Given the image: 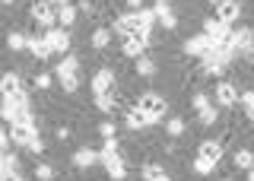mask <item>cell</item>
<instances>
[{
  "instance_id": "60d3db41",
  "label": "cell",
  "mask_w": 254,
  "mask_h": 181,
  "mask_svg": "<svg viewBox=\"0 0 254 181\" xmlns=\"http://www.w3.org/2000/svg\"><path fill=\"white\" fill-rule=\"evenodd\" d=\"M143 6V0H127V10H140Z\"/></svg>"
},
{
  "instance_id": "ffe728a7",
  "label": "cell",
  "mask_w": 254,
  "mask_h": 181,
  "mask_svg": "<svg viewBox=\"0 0 254 181\" xmlns=\"http://www.w3.org/2000/svg\"><path fill=\"white\" fill-rule=\"evenodd\" d=\"M73 165H76V169H92V165H99V153L89 149V146L76 149V153H73Z\"/></svg>"
},
{
  "instance_id": "1f68e13d",
  "label": "cell",
  "mask_w": 254,
  "mask_h": 181,
  "mask_svg": "<svg viewBox=\"0 0 254 181\" xmlns=\"http://www.w3.org/2000/svg\"><path fill=\"white\" fill-rule=\"evenodd\" d=\"M3 169H10V172H16V175H22V172H19V156L3 153Z\"/></svg>"
},
{
  "instance_id": "6da1fadb",
  "label": "cell",
  "mask_w": 254,
  "mask_h": 181,
  "mask_svg": "<svg viewBox=\"0 0 254 181\" xmlns=\"http://www.w3.org/2000/svg\"><path fill=\"white\" fill-rule=\"evenodd\" d=\"M54 76H58V83L64 86V92H76V86H79V58L67 54V58L54 67Z\"/></svg>"
},
{
  "instance_id": "7bdbcfd3",
  "label": "cell",
  "mask_w": 254,
  "mask_h": 181,
  "mask_svg": "<svg viewBox=\"0 0 254 181\" xmlns=\"http://www.w3.org/2000/svg\"><path fill=\"white\" fill-rule=\"evenodd\" d=\"M153 181H172V175H169V172H162V175H159V178H153Z\"/></svg>"
},
{
  "instance_id": "b9f144b4",
  "label": "cell",
  "mask_w": 254,
  "mask_h": 181,
  "mask_svg": "<svg viewBox=\"0 0 254 181\" xmlns=\"http://www.w3.org/2000/svg\"><path fill=\"white\" fill-rule=\"evenodd\" d=\"M48 3H51V6H58V10H61V6H67L70 0H48Z\"/></svg>"
},
{
  "instance_id": "ee69618b",
  "label": "cell",
  "mask_w": 254,
  "mask_h": 181,
  "mask_svg": "<svg viewBox=\"0 0 254 181\" xmlns=\"http://www.w3.org/2000/svg\"><path fill=\"white\" fill-rule=\"evenodd\" d=\"M245 58H248V60H254V48H251V51H245Z\"/></svg>"
},
{
  "instance_id": "7402d4cb",
  "label": "cell",
  "mask_w": 254,
  "mask_h": 181,
  "mask_svg": "<svg viewBox=\"0 0 254 181\" xmlns=\"http://www.w3.org/2000/svg\"><path fill=\"white\" fill-rule=\"evenodd\" d=\"M197 121L203 124V127H213V124L219 121V108H213V105H206L203 112H197Z\"/></svg>"
},
{
  "instance_id": "f546056e",
  "label": "cell",
  "mask_w": 254,
  "mask_h": 181,
  "mask_svg": "<svg viewBox=\"0 0 254 181\" xmlns=\"http://www.w3.org/2000/svg\"><path fill=\"white\" fill-rule=\"evenodd\" d=\"M162 165H156V162H149V165H143V181H153V178H159L162 175Z\"/></svg>"
},
{
  "instance_id": "f907efd6",
  "label": "cell",
  "mask_w": 254,
  "mask_h": 181,
  "mask_svg": "<svg viewBox=\"0 0 254 181\" xmlns=\"http://www.w3.org/2000/svg\"><path fill=\"white\" fill-rule=\"evenodd\" d=\"M210 3H222V0H210Z\"/></svg>"
},
{
  "instance_id": "f1b7e54d",
  "label": "cell",
  "mask_w": 254,
  "mask_h": 181,
  "mask_svg": "<svg viewBox=\"0 0 254 181\" xmlns=\"http://www.w3.org/2000/svg\"><path fill=\"white\" fill-rule=\"evenodd\" d=\"M35 178H38V181H51V178H54V169H51L48 162H38V165H35Z\"/></svg>"
},
{
  "instance_id": "7dc6e473",
  "label": "cell",
  "mask_w": 254,
  "mask_h": 181,
  "mask_svg": "<svg viewBox=\"0 0 254 181\" xmlns=\"http://www.w3.org/2000/svg\"><path fill=\"white\" fill-rule=\"evenodd\" d=\"M13 181H26V178H22V175H16V178H13Z\"/></svg>"
},
{
  "instance_id": "484cf974",
  "label": "cell",
  "mask_w": 254,
  "mask_h": 181,
  "mask_svg": "<svg viewBox=\"0 0 254 181\" xmlns=\"http://www.w3.org/2000/svg\"><path fill=\"white\" fill-rule=\"evenodd\" d=\"M137 73H140V76H156V60L137 58Z\"/></svg>"
},
{
  "instance_id": "8992f818",
  "label": "cell",
  "mask_w": 254,
  "mask_h": 181,
  "mask_svg": "<svg viewBox=\"0 0 254 181\" xmlns=\"http://www.w3.org/2000/svg\"><path fill=\"white\" fill-rule=\"evenodd\" d=\"M146 48H149V32H130V35H124V42H121V51L127 58H143Z\"/></svg>"
},
{
  "instance_id": "2e32d148",
  "label": "cell",
  "mask_w": 254,
  "mask_h": 181,
  "mask_svg": "<svg viewBox=\"0 0 254 181\" xmlns=\"http://www.w3.org/2000/svg\"><path fill=\"white\" fill-rule=\"evenodd\" d=\"M232 48L238 54L251 51L254 48V29H235V32H232Z\"/></svg>"
},
{
  "instance_id": "d590c367",
  "label": "cell",
  "mask_w": 254,
  "mask_h": 181,
  "mask_svg": "<svg viewBox=\"0 0 254 181\" xmlns=\"http://www.w3.org/2000/svg\"><path fill=\"white\" fill-rule=\"evenodd\" d=\"M115 130H118V127H115V121H102V124H99V133H102V140L115 137Z\"/></svg>"
},
{
  "instance_id": "7c38bea8",
  "label": "cell",
  "mask_w": 254,
  "mask_h": 181,
  "mask_svg": "<svg viewBox=\"0 0 254 181\" xmlns=\"http://www.w3.org/2000/svg\"><path fill=\"white\" fill-rule=\"evenodd\" d=\"M238 16H242V6H238V0H222V3H216V19H219V22L232 26Z\"/></svg>"
},
{
  "instance_id": "3957f363",
  "label": "cell",
  "mask_w": 254,
  "mask_h": 181,
  "mask_svg": "<svg viewBox=\"0 0 254 181\" xmlns=\"http://www.w3.org/2000/svg\"><path fill=\"white\" fill-rule=\"evenodd\" d=\"M124 19H127V26H130V32H149V26L156 22V13H153V6H140V10H130V13H124Z\"/></svg>"
},
{
  "instance_id": "8fae6325",
  "label": "cell",
  "mask_w": 254,
  "mask_h": 181,
  "mask_svg": "<svg viewBox=\"0 0 254 181\" xmlns=\"http://www.w3.org/2000/svg\"><path fill=\"white\" fill-rule=\"evenodd\" d=\"M181 48H185V54H190V58H203V54L213 48V42H210V38H206V35L200 32V35H190L188 42L181 45Z\"/></svg>"
},
{
  "instance_id": "4316f807",
  "label": "cell",
  "mask_w": 254,
  "mask_h": 181,
  "mask_svg": "<svg viewBox=\"0 0 254 181\" xmlns=\"http://www.w3.org/2000/svg\"><path fill=\"white\" fill-rule=\"evenodd\" d=\"M235 165H238V169H251V165H254V153H251V149H238V153H235Z\"/></svg>"
},
{
  "instance_id": "9a60e30c",
  "label": "cell",
  "mask_w": 254,
  "mask_h": 181,
  "mask_svg": "<svg viewBox=\"0 0 254 181\" xmlns=\"http://www.w3.org/2000/svg\"><path fill=\"white\" fill-rule=\"evenodd\" d=\"M197 159H206V162L216 165L222 159V143H219V140H203L200 149H197Z\"/></svg>"
},
{
  "instance_id": "5b68a950",
  "label": "cell",
  "mask_w": 254,
  "mask_h": 181,
  "mask_svg": "<svg viewBox=\"0 0 254 181\" xmlns=\"http://www.w3.org/2000/svg\"><path fill=\"white\" fill-rule=\"evenodd\" d=\"M32 19L42 29H54L58 26V6H51L48 0H38V3H32Z\"/></svg>"
},
{
  "instance_id": "836d02e7",
  "label": "cell",
  "mask_w": 254,
  "mask_h": 181,
  "mask_svg": "<svg viewBox=\"0 0 254 181\" xmlns=\"http://www.w3.org/2000/svg\"><path fill=\"white\" fill-rule=\"evenodd\" d=\"M111 32H118L121 38H124V35H130V26H127V19H124V16H118V19H115V26H111Z\"/></svg>"
},
{
  "instance_id": "bcb514c9",
  "label": "cell",
  "mask_w": 254,
  "mask_h": 181,
  "mask_svg": "<svg viewBox=\"0 0 254 181\" xmlns=\"http://www.w3.org/2000/svg\"><path fill=\"white\" fill-rule=\"evenodd\" d=\"M156 3H169V0H153V6H156Z\"/></svg>"
},
{
  "instance_id": "44dd1931",
  "label": "cell",
  "mask_w": 254,
  "mask_h": 181,
  "mask_svg": "<svg viewBox=\"0 0 254 181\" xmlns=\"http://www.w3.org/2000/svg\"><path fill=\"white\" fill-rule=\"evenodd\" d=\"M58 22H61L64 29H70V26H73V22H76V6H73V3L61 6V10H58Z\"/></svg>"
},
{
  "instance_id": "52a82bcc",
  "label": "cell",
  "mask_w": 254,
  "mask_h": 181,
  "mask_svg": "<svg viewBox=\"0 0 254 181\" xmlns=\"http://www.w3.org/2000/svg\"><path fill=\"white\" fill-rule=\"evenodd\" d=\"M45 42L51 45L54 54H67L70 51V32L64 26H54V29H45Z\"/></svg>"
},
{
  "instance_id": "30bf717a",
  "label": "cell",
  "mask_w": 254,
  "mask_h": 181,
  "mask_svg": "<svg viewBox=\"0 0 254 181\" xmlns=\"http://www.w3.org/2000/svg\"><path fill=\"white\" fill-rule=\"evenodd\" d=\"M35 137H42L35 124H10V140H13V143H19V146H29Z\"/></svg>"
},
{
  "instance_id": "cb8c5ba5",
  "label": "cell",
  "mask_w": 254,
  "mask_h": 181,
  "mask_svg": "<svg viewBox=\"0 0 254 181\" xmlns=\"http://www.w3.org/2000/svg\"><path fill=\"white\" fill-rule=\"evenodd\" d=\"M108 42H111V29H95L92 32V48H108Z\"/></svg>"
},
{
  "instance_id": "277c9868",
  "label": "cell",
  "mask_w": 254,
  "mask_h": 181,
  "mask_svg": "<svg viewBox=\"0 0 254 181\" xmlns=\"http://www.w3.org/2000/svg\"><path fill=\"white\" fill-rule=\"evenodd\" d=\"M203 35L210 38L213 45H229V42H232V29H229L226 22H219L216 16H210L203 22Z\"/></svg>"
},
{
  "instance_id": "ac0fdd59",
  "label": "cell",
  "mask_w": 254,
  "mask_h": 181,
  "mask_svg": "<svg viewBox=\"0 0 254 181\" xmlns=\"http://www.w3.org/2000/svg\"><path fill=\"white\" fill-rule=\"evenodd\" d=\"M16 92H22V80L16 70H10V73L0 76V96H16Z\"/></svg>"
},
{
  "instance_id": "8d00e7d4",
  "label": "cell",
  "mask_w": 254,
  "mask_h": 181,
  "mask_svg": "<svg viewBox=\"0 0 254 181\" xmlns=\"http://www.w3.org/2000/svg\"><path fill=\"white\" fill-rule=\"evenodd\" d=\"M242 102H245V108H248V118L254 121V92H245V96H242Z\"/></svg>"
},
{
  "instance_id": "83f0119b",
  "label": "cell",
  "mask_w": 254,
  "mask_h": 181,
  "mask_svg": "<svg viewBox=\"0 0 254 181\" xmlns=\"http://www.w3.org/2000/svg\"><path fill=\"white\" fill-rule=\"evenodd\" d=\"M118 149H121V140H118V137H108L105 143H102V153L99 156H115Z\"/></svg>"
},
{
  "instance_id": "f6af8a7d",
  "label": "cell",
  "mask_w": 254,
  "mask_h": 181,
  "mask_svg": "<svg viewBox=\"0 0 254 181\" xmlns=\"http://www.w3.org/2000/svg\"><path fill=\"white\" fill-rule=\"evenodd\" d=\"M248 181H254V165H251V169H248Z\"/></svg>"
},
{
  "instance_id": "4fadbf2b",
  "label": "cell",
  "mask_w": 254,
  "mask_h": 181,
  "mask_svg": "<svg viewBox=\"0 0 254 181\" xmlns=\"http://www.w3.org/2000/svg\"><path fill=\"white\" fill-rule=\"evenodd\" d=\"M26 51L32 54V58H38V60H48L51 58V45L45 42V35H29V45H26Z\"/></svg>"
},
{
  "instance_id": "4dcf8cb0",
  "label": "cell",
  "mask_w": 254,
  "mask_h": 181,
  "mask_svg": "<svg viewBox=\"0 0 254 181\" xmlns=\"http://www.w3.org/2000/svg\"><path fill=\"white\" fill-rule=\"evenodd\" d=\"M95 99V108H99V112H111V108H115V99H111V96H92Z\"/></svg>"
},
{
  "instance_id": "d6986e66",
  "label": "cell",
  "mask_w": 254,
  "mask_h": 181,
  "mask_svg": "<svg viewBox=\"0 0 254 181\" xmlns=\"http://www.w3.org/2000/svg\"><path fill=\"white\" fill-rule=\"evenodd\" d=\"M153 13H156V22H162L165 29H175V26H178V16H175L172 3H156Z\"/></svg>"
},
{
  "instance_id": "7a4b0ae2",
  "label": "cell",
  "mask_w": 254,
  "mask_h": 181,
  "mask_svg": "<svg viewBox=\"0 0 254 181\" xmlns=\"http://www.w3.org/2000/svg\"><path fill=\"white\" fill-rule=\"evenodd\" d=\"M137 108H140L146 118H153V121L159 124V121L165 118V112H169V102L159 96V92H143V96L137 99Z\"/></svg>"
},
{
  "instance_id": "d6a6232c",
  "label": "cell",
  "mask_w": 254,
  "mask_h": 181,
  "mask_svg": "<svg viewBox=\"0 0 254 181\" xmlns=\"http://www.w3.org/2000/svg\"><path fill=\"white\" fill-rule=\"evenodd\" d=\"M213 169H216V165L206 162V159H197L194 162V172H197V175H213Z\"/></svg>"
},
{
  "instance_id": "603a6c76",
  "label": "cell",
  "mask_w": 254,
  "mask_h": 181,
  "mask_svg": "<svg viewBox=\"0 0 254 181\" xmlns=\"http://www.w3.org/2000/svg\"><path fill=\"white\" fill-rule=\"evenodd\" d=\"M26 45H29V35H22V32H10V35H6V48H10V51H26Z\"/></svg>"
},
{
  "instance_id": "c3c4849f",
  "label": "cell",
  "mask_w": 254,
  "mask_h": 181,
  "mask_svg": "<svg viewBox=\"0 0 254 181\" xmlns=\"http://www.w3.org/2000/svg\"><path fill=\"white\" fill-rule=\"evenodd\" d=\"M0 169H3V153H0Z\"/></svg>"
},
{
  "instance_id": "e0dca14e",
  "label": "cell",
  "mask_w": 254,
  "mask_h": 181,
  "mask_svg": "<svg viewBox=\"0 0 254 181\" xmlns=\"http://www.w3.org/2000/svg\"><path fill=\"white\" fill-rule=\"evenodd\" d=\"M235 102H238L235 86H232V83H219V86H216V105H219V108H232Z\"/></svg>"
},
{
  "instance_id": "681fc988",
  "label": "cell",
  "mask_w": 254,
  "mask_h": 181,
  "mask_svg": "<svg viewBox=\"0 0 254 181\" xmlns=\"http://www.w3.org/2000/svg\"><path fill=\"white\" fill-rule=\"evenodd\" d=\"M0 3H6V6H10V3H13V0H0Z\"/></svg>"
},
{
  "instance_id": "74e56055",
  "label": "cell",
  "mask_w": 254,
  "mask_h": 181,
  "mask_svg": "<svg viewBox=\"0 0 254 181\" xmlns=\"http://www.w3.org/2000/svg\"><path fill=\"white\" fill-rule=\"evenodd\" d=\"M10 143H13V140H10V130L0 127V153H6V149H10Z\"/></svg>"
},
{
  "instance_id": "e575fe53",
  "label": "cell",
  "mask_w": 254,
  "mask_h": 181,
  "mask_svg": "<svg viewBox=\"0 0 254 181\" xmlns=\"http://www.w3.org/2000/svg\"><path fill=\"white\" fill-rule=\"evenodd\" d=\"M190 105H194V108H197V112H203V108H206V105H210V96H206V92H197V96H194V99H190Z\"/></svg>"
},
{
  "instance_id": "9c48e42d",
  "label": "cell",
  "mask_w": 254,
  "mask_h": 181,
  "mask_svg": "<svg viewBox=\"0 0 254 181\" xmlns=\"http://www.w3.org/2000/svg\"><path fill=\"white\" fill-rule=\"evenodd\" d=\"M99 162H102V169H105L115 181H124V178H127V159H124L121 153H115V156H99Z\"/></svg>"
},
{
  "instance_id": "f35d334b",
  "label": "cell",
  "mask_w": 254,
  "mask_h": 181,
  "mask_svg": "<svg viewBox=\"0 0 254 181\" xmlns=\"http://www.w3.org/2000/svg\"><path fill=\"white\" fill-rule=\"evenodd\" d=\"M26 149H29V153H45V140H42V137H35Z\"/></svg>"
},
{
  "instance_id": "d4e9b609",
  "label": "cell",
  "mask_w": 254,
  "mask_h": 181,
  "mask_svg": "<svg viewBox=\"0 0 254 181\" xmlns=\"http://www.w3.org/2000/svg\"><path fill=\"white\" fill-rule=\"evenodd\" d=\"M165 130H169V137H181V133H185V118H169V121H165Z\"/></svg>"
},
{
  "instance_id": "ba28073f",
  "label": "cell",
  "mask_w": 254,
  "mask_h": 181,
  "mask_svg": "<svg viewBox=\"0 0 254 181\" xmlns=\"http://www.w3.org/2000/svg\"><path fill=\"white\" fill-rule=\"evenodd\" d=\"M111 92H115V70L102 67L92 76V96H111Z\"/></svg>"
},
{
  "instance_id": "5bb4252c",
  "label": "cell",
  "mask_w": 254,
  "mask_h": 181,
  "mask_svg": "<svg viewBox=\"0 0 254 181\" xmlns=\"http://www.w3.org/2000/svg\"><path fill=\"white\" fill-rule=\"evenodd\" d=\"M124 127L127 130H146V127H156V121L146 118L140 108H133V112H127V118H124Z\"/></svg>"
},
{
  "instance_id": "ab89813d",
  "label": "cell",
  "mask_w": 254,
  "mask_h": 181,
  "mask_svg": "<svg viewBox=\"0 0 254 181\" xmlns=\"http://www.w3.org/2000/svg\"><path fill=\"white\" fill-rule=\"evenodd\" d=\"M35 86H38V89H48V86H51V73H38L35 76Z\"/></svg>"
}]
</instances>
